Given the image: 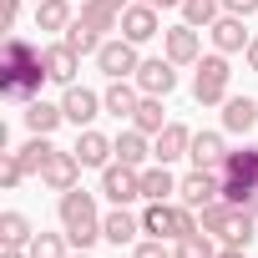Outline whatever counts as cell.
Instances as JSON below:
<instances>
[{"label":"cell","mask_w":258,"mask_h":258,"mask_svg":"<svg viewBox=\"0 0 258 258\" xmlns=\"http://www.w3.org/2000/svg\"><path fill=\"white\" fill-rule=\"evenodd\" d=\"M41 81H51V76H46V61H41V46H26L21 36H11V41H6V91H11L16 101H36L31 91H36Z\"/></svg>","instance_id":"1"},{"label":"cell","mask_w":258,"mask_h":258,"mask_svg":"<svg viewBox=\"0 0 258 258\" xmlns=\"http://www.w3.org/2000/svg\"><path fill=\"white\" fill-rule=\"evenodd\" d=\"M61 228H66V238H71L76 248H91V243L101 238L96 198H91L86 187H71V192H61Z\"/></svg>","instance_id":"2"},{"label":"cell","mask_w":258,"mask_h":258,"mask_svg":"<svg viewBox=\"0 0 258 258\" xmlns=\"http://www.w3.org/2000/svg\"><path fill=\"white\" fill-rule=\"evenodd\" d=\"M142 233H152V238H187V233H198V218H192L187 203H147Z\"/></svg>","instance_id":"3"},{"label":"cell","mask_w":258,"mask_h":258,"mask_svg":"<svg viewBox=\"0 0 258 258\" xmlns=\"http://www.w3.org/2000/svg\"><path fill=\"white\" fill-rule=\"evenodd\" d=\"M228 81H233L228 56H223V51H218V56H203V61H198V76H192V96H198L203 106H218V101H228Z\"/></svg>","instance_id":"4"},{"label":"cell","mask_w":258,"mask_h":258,"mask_svg":"<svg viewBox=\"0 0 258 258\" xmlns=\"http://www.w3.org/2000/svg\"><path fill=\"white\" fill-rule=\"evenodd\" d=\"M101 192H106V203H111V208L137 203V198H142V167H126V162L101 167Z\"/></svg>","instance_id":"5"},{"label":"cell","mask_w":258,"mask_h":258,"mask_svg":"<svg viewBox=\"0 0 258 258\" xmlns=\"http://www.w3.org/2000/svg\"><path fill=\"white\" fill-rule=\"evenodd\" d=\"M96 66H101V76H106V81H126V76H137V66H142V61H137V46L121 36V41H101Z\"/></svg>","instance_id":"6"},{"label":"cell","mask_w":258,"mask_h":258,"mask_svg":"<svg viewBox=\"0 0 258 258\" xmlns=\"http://www.w3.org/2000/svg\"><path fill=\"white\" fill-rule=\"evenodd\" d=\"M218 198H223V172H203V167H192V172L177 182V203H187L192 213L208 208V203H218Z\"/></svg>","instance_id":"7"},{"label":"cell","mask_w":258,"mask_h":258,"mask_svg":"<svg viewBox=\"0 0 258 258\" xmlns=\"http://www.w3.org/2000/svg\"><path fill=\"white\" fill-rule=\"evenodd\" d=\"M162 46H167V61L172 66H198L203 61V41H198V26H172V31H162Z\"/></svg>","instance_id":"8"},{"label":"cell","mask_w":258,"mask_h":258,"mask_svg":"<svg viewBox=\"0 0 258 258\" xmlns=\"http://www.w3.org/2000/svg\"><path fill=\"white\" fill-rule=\"evenodd\" d=\"M76 177H81V157H76V152H61V147H56V152H51V162L41 167V182H46L51 192H71V187H76Z\"/></svg>","instance_id":"9"},{"label":"cell","mask_w":258,"mask_h":258,"mask_svg":"<svg viewBox=\"0 0 258 258\" xmlns=\"http://www.w3.org/2000/svg\"><path fill=\"white\" fill-rule=\"evenodd\" d=\"M132 81L142 86V96H167V91L177 86V71H172V61H167V56H157V61H142Z\"/></svg>","instance_id":"10"},{"label":"cell","mask_w":258,"mask_h":258,"mask_svg":"<svg viewBox=\"0 0 258 258\" xmlns=\"http://www.w3.org/2000/svg\"><path fill=\"white\" fill-rule=\"evenodd\" d=\"M101 96L96 91H86V86H66V96H61V111H66V121H76V126H91L96 116H101Z\"/></svg>","instance_id":"11"},{"label":"cell","mask_w":258,"mask_h":258,"mask_svg":"<svg viewBox=\"0 0 258 258\" xmlns=\"http://www.w3.org/2000/svg\"><path fill=\"white\" fill-rule=\"evenodd\" d=\"M187 157H192V167H203V172H223V162H228V142H223L218 132H192Z\"/></svg>","instance_id":"12"},{"label":"cell","mask_w":258,"mask_h":258,"mask_svg":"<svg viewBox=\"0 0 258 258\" xmlns=\"http://www.w3.org/2000/svg\"><path fill=\"white\" fill-rule=\"evenodd\" d=\"M121 36L132 41V46L152 41V36H157V6H147V0H137V6H126V11H121Z\"/></svg>","instance_id":"13"},{"label":"cell","mask_w":258,"mask_h":258,"mask_svg":"<svg viewBox=\"0 0 258 258\" xmlns=\"http://www.w3.org/2000/svg\"><path fill=\"white\" fill-rule=\"evenodd\" d=\"M71 152L81 157V167H111L116 142H111V137H101V132H91V126H81V137H76V147H71Z\"/></svg>","instance_id":"14"},{"label":"cell","mask_w":258,"mask_h":258,"mask_svg":"<svg viewBox=\"0 0 258 258\" xmlns=\"http://www.w3.org/2000/svg\"><path fill=\"white\" fill-rule=\"evenodd\" d=\"M187 147H192V132H187V126H182V121H167V126H162V132H157V142H152V157L172 167L177 157H187Z\"/></svg>","instance_id":"15"},{"label":"cell","mask_w":258,"mask_h":258,"mask_svg":"<svg viewBox=\"0 0 258 258\" xmlns=\"http://www.w3.org/2000/svg\"><path fill=\"white\" fill-rule=\"evenodd\" d=\"M41 61H46V76H51V81H61V86H76V66H81V56H76L66 41L46 46V51H41Z\"/></svg>","instance_id":"16"},{"label":"cell","mask_w":258,"mask_h":258,"mask_svg":"<svg viewBox=\"0 0 258 258\" xmlns=\"http://www.w3.org/2000/svg\"><path fill=\"white\" fill-rule=\"evenodd\" d=\"M208 31H213V46H218L223 56H233V51H248V41H253V36L243 31V16H218Z\"/></svg>","instance_id":"17"},{"label":"cell","mask_w":258,"mask_h":258,"mask_svg":"<svg viewBox=\"0 0 258 258\" xmlns=\"http://www.w3.org/2000/svg\"><path fill=\"white\" fill-rule=\"evenodd\" d=\"M142 198H147V203H172V198H177V177L167 172V162L142 167Z\"/></svg>","instance_id":"18"},{"label":"cell","mask_w":258,"mask_h":258,"mask_svg":"<svg viewBox=\"0 0 258 258\" xmlns=\"http://www.w3.org/2000/svg\"><path fill=\"white\" fill-rule=\"evenodd\" d=\"M137 233H142V218H132L126 208H111V213L101 218V238H106V243H116V248H121V243H132Z\"/></svg>","instance_id":"19"},{"label":"cell","mask_w":258,"mask_h":258,"mask_svg":"<svg viewBox=\"0 0 258 258\" xmlns=\"http://www.w3.org/2000/svg\"><path fill=\"white\" fill-rule=\"evenodd\" d=\"M253 121H258V101L253 96H228L223 101V126L228 132H253Z\"/></svg>","instance_id":"20"},{"label":"cell","mask_w":258,"mask_h":258,"mask_svg":"<svg viewBox=\"0 0 258 258\" xmlns=\"http://www.w3.org/2000/svg\"><path fill=\"white\" fill-rule=\"evenodd\" d=\"M101 101H106V111L121 121V116H132V111H137V101H142V86H132V81H111Z\"/></svg>","instance_id":"21"},{"label":"cell","mask_w":258,"mask_h":258,"mask_svg":"<svg viewBox=\"0 0 258 258\" xmlns=\"http://www.w3.org/2000/svg\"><path fill=\"white\" fill-rule=\"evenodd\" d=\"M81 21L91 26V31H121V11L111 6V0H81Z\"/></svg>","instance_id":"22"},{"label":"cell","mask_w":258,"mask_h":258,"mask_svg":"<svg viewBox=\"0 0 258 258\" xmlns=\"http://www.w3.org/2000/svg\"><path fill=\"white\" fill-rule=\"evenodd\" d=\"M61 121H66V111H61V106H51V101H26V126H31L36 137H51Z\"/></svg>","instance_id":"23"},{"label":"cell","mask_w":258,"mask_h":258,"mask_svg":"<svg viewBox=\"0 0 258 258\" xmlns=\"http://www.w3.org/2000/svg\"><path fill=\"white\" fill-rule=\"evenodd\" d=\"M253 228H258V213H253V208H233V213H228V228H223V243L248 248V243H253Z\"/></svg>","instance_id":"24"},{"label":"cell","mask_w":258,"mask_h":258,"mask_svg":"<svg viewBox=\"0 0 258 258\" xmlns=\"http://www.w3.org/2000/svg\"><path fill=\"white\" fill-rule=\"evenodd\" d=\"M147 157H152V147H147V132H121L116 137V162H126V167H147Z\"/></svg>","instance_id":"25"},{"label":"cell","mask_w":258,"mask_h":258,"mask_svg":"<svg viewBox=\"0 0 258 258\" xmlns=\"http://www.w3.org/2000/svg\"><path fill=\"white\" fill-rule=\"evenodd\" d=\"M132 126H137V132H147V137H157L162 126H167L162 96H142V101H137V111H132Z\"/></svg>","instance_id":"26"},{"label":"cell","mask_w":258,"mask_h":258,"mask_svg":"<svg viewBox=\"0 0 258 258\" xmlns=\"http://www.w3.org/2000/svg\"><path fill=\"white\" fill-rule=\"evenodd\" d=\"M36 26L41 31H66L71 26V0H36Z\"/></svg>","instance_id":"27"},{"label":"cell","mask_w":258,"mask_h":258,"mask_svg":"<svg viewBox=\"0 0 258 258\" xmlns=\"http://www.w3.org/2000/svg\"><path fill=\"white\" fill-rule=\"evenodd\" d=\"M31 223H26V213H0V243L6 248H31Z\"/></svg>","instance_id":"28"},{"label":"cell","mask_w":258,"mask_h":258,"mask_svg":"<svg viewBox=\"0 0 258 258\" xmlns=\"http://www.w3.org/2000/svg\"><path fill=\"white\" fill-rule=\"evenodd\" d=\"M66 46H71L76 56H96V51H101V31H91V26L76 16V21L66 26Z\"/></svg>","instance_id":"29"},{"label":"cell","mask_w":258,"mask_h":258,"mask_svg":"<svg viewBox=\"0 0 258 258\" xmlns=\"http://www.w3.org/2000/svg\"><path fill=\"white\" fill-rule=\"evenodd\" d=\"M51 152H56V147H51V137H36V132H31V142H26L16 157H21V167H26L31 177H41V167L51 162Z\"/></svg>","instance_id":"30"},{"label":"cell","mask_w":258,"mask_h":258,"mask_svg":"<svg viewBox=\"0 0 258 258\" xmlns=\"http://www.w3.org/2000/svg\"><path fill=\"white\" fill-rule=\"evenodd\" d=\"M218 11H223V0H182V21L198 26V31H208L218 21Z\"/></svg>","instance_id":"31"},{"label":"cell","mask_w":258,"mask_h":258,"mask_svg":"<svg viewBox=\"0 0 258 258\" xmlns=\"http://www.w3.org/2000/svg\"><path fill=\"white\" fill-rule=\"evenodd\" d=\"M228 213H233V203H228V198H218V203L198 208V228H203V233H218V238H223V228H228Z\"/></svg>","instance_id":"32"},{"label":"cell","mask_w":258,"mask_h":258,"mask_svg":"<svg viewBox=\"0 0 258 258\" xmlns=\"http://www.w3.org/2000/svg\"><path fill=\"white\" fill-rule=\"evenodd\" d=\"M172 258H218V253H213V233L198 228V233L177 238V253H172Z\"/></svg>","instance_id":"33"},{"label":"cell","mask_w":258,"mask_h":258,"mask_svg":"<svg viewBox=\"0 0 258 258\" xmlns=\"http://www.w3.org/2000/svg\"><path fill=\"white\" fill-rule=\"evenodd\" d=\"M66 243H71V238H61V233H36L26 253H31V258H66Z\"/></svg>","instance_id":"34"},{"label":"cell","mask_w":258,"mask_h":258,"mask_svg":"<svg viewBox=\"0 0 258 258\" xmlns=\"http://www.w3.org/2000/svg\"><path fill=\"white\" fill-rule=\"evenodd\" d=\"M0 177H6V187H21L31 172L21 167V157H16V152H6V167H0Z\"/></svg>","instance_id":"35"},{"label":"cell","mask_w":258,"mask_h":258,"mask_svg":"<svg viewBox=\"0 0 258 258\" xmlns=\"http://www.w3.org/2000/svg\"><path fill=\"white\" fill-rule=\"evenodd\" d=\"M137 258H172V253L162 248V238H147V243H137Z\"/></svg>","instance_id":"36"},{"label":"cell","mask_w":258,"mask_h":258,"mask_svg":"<svg viewBox=\"0 0 258 258\" xmlns=\"http://www.w3.org/2000/svg\"><path fill=\"white\" fill-rule=\"evenodd\" d=\"M223 11H228V16H253L258 0H223Z\"/></svg>","instance_id":"37"},{"label":"cell","mask_w":258,"mask_h":258,"mask_svg":"<svg viewBox=\"0 0 258 258\" xmlns=\"http://www.w3.org/2000/svg\"><path fill=\"white\" fill-rule=\"evenodd\" d=\"M16 16H21V0H6V26H16Z\"/></svg>","instance_id":"38"},{"label":"cell","mask_w":258,"mask_h":258,"mask_svg":"<svg viewBox=\"0 0 258 258\" xmlns=\"http://www.w3.org/2000/svg\"><path fill=\"white\" fill-rule=\"evenodd\" d=\"M243 56H248V71H258V41H248V51H243Z\"/></svg>","instance_id":"39"},{"label":"cell","mask_w":258,"mask_h":258,"mask_svg":"<svg viewBox=\"0 0 258 258\" xmlns=\"http://www.w3.org/2000/svg\"><path fill=\"white\" fill-rule=\"evenodd\" d=\"M218 258H248V248H233V243H228V248H223Z\"/></svg>","instance_id":"40"},{"label":"cell","mask_w":258,"mask_h":258,"mask_svg":"<svg viewBox=\"0 0 258 258\" xmlns=\"http://www.w3.org/2000/svg\"><path fill=\"white\" fill-rule=\"evenodd\" d=\"M6 258H31V253H21V248H6Z\"/></svg>","instance_id":"41"},{"label":"cell","mask_w":258,"mask_h":258,"mask_svg":"<svg viewBox=\"0 0 258 258\" xmlns=\"http://www.w3.org/2000/svg\"><path fill=\"white\" fill-rule=\"evenodd\" d=\"M111 6H116V11H126V6H132V0H111Z\"/></svg>","instance_id":"42"},{"label":"cell","mask_w":258,"mask_h":258,"mask_svg":"<svg viewBox=\"0 0 258 258\" xmlns=\"http://www.w3.org/2000/svg\"><path fill=\"white\" fill-rule=\"evenodd\" d=\"M76 258H91V253H86V248H81V253H76Z\"/></svg>","instance_id":"43"},{"label":"cell","mask_w":258,"mask_h":258,"mask_svg":"<svg viewBox=\"0 0 258 258\" xmlns=\"http://www.w3.org/2000/svg\"><path fill=\"white\" fill-rule=\"evenodd\" d=\"M147 6H152V0H147Z\"/></svg>","instance_id":"44"}]
</instances>
